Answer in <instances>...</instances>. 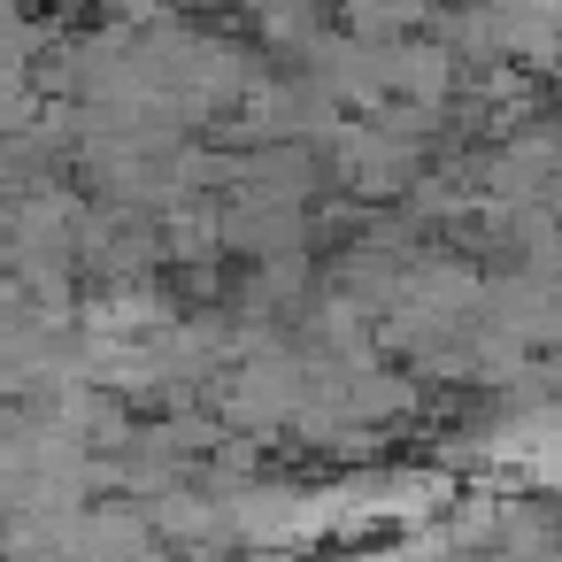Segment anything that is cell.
<instances>
[{
	"mask_svg": "<svg viewBox=\"0 0 562 562\" xmlns=\"http://www.w3.org/2000/svg\"><path fill=\"white\" fill-rule=\"evenodd\" d=\"M470 454H477L485 470H508L516 485L562 493V401H547V408H508L501 424H485V431L470 439Z\"/></svg>",
	"mask_w": 562,
	"mask_h": 562,
	"instance_id": "1",
	"label": "cell"
},
{
	"mask_svg": "<svg viewBox=\"0 0 562 562\" xmlns=\"http://www.w3.org/2000/svg\"><path fill=\"white\" fill-rule=\"evenodd\" d=\"M485 331H501L508 347H562V285L554 278H501L485 285Z\"/></svg>",
	"mask_w": 562,
	"mask_h": 562,
	"instance_id": "2",
	"label": "cell"
},
{
	"mask_svg": "<svg viewBox=\"0 0 562 562\" xmlns=\"http://www.w3.org/2000/svg\"><path fill=\"white\" fill-rule=\"evenodd\" d=\"M331 170L355 186V193H393L408 170H416V147L385 124H339L331 132Z\"/></svg>",
	"mask_w": 562,
	"mask_h": 562,
	"instance_id": "3",
	"label": "cell"
},
{
	"mask_svg": "<svg viewBox=\"0 0 562 562\" xmlns=\"http://www.w3.org/2000/svg\"><path fill=\"white\" fill-rule=\"evenodd\" d=\"M78 562H162V531L132 508H86L78 516Z\"/></svg>",
	"mask_w": 562,
	"mask_h": 562,
	"instance_id": "4",
	"label": "cell"
},
{
	"mask_svg": "<svg viewBox=\"0 0 562 562\" xmlns=\"http://www.w3.org/2000/svg\"><path fill=\"white\" fill-rule=\"evenodd\" d=\"M162 239H170V262H209L224 247V209H178Z\"/></svg>",
	"mask_w": 562,
	"mask_h": 562,
	"instance_id": "5",
	"label": "cell"
},
{
	"mask_svg": "<svg viewBox=\"0 0 562 562\" xmlns=\"http://www.w3.org/2000/svg\"><path fill=\"white\" fill-rule=\"evenodd\" d=\"M547 209H554V216H562V170H554V186H547Z\"/></svg>",
	"mask_w": 562,
	"mask_h": 562,
	"instance_id": "6",
	"label": "cell"
}]
</instances>
